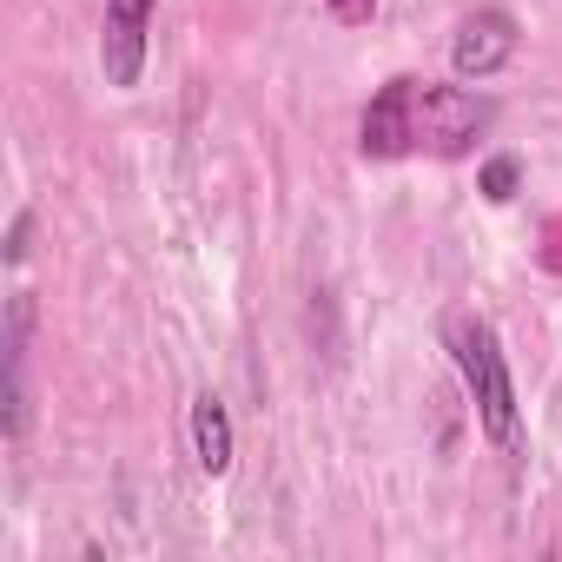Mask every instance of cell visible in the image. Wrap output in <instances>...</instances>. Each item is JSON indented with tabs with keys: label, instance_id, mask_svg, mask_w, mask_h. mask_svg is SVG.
<instances>
[{
	"label": "cell",
	"instance_id": "obj_1",
	"mask_svg": "<svg viewBox=\"0 0 562 562\" xmlns=\"http://www.w3.org/2000/svg\"><path fill=\"white\" fill-rule=\"evenodd\" d=\"M443 351L470 391V411H476V430L496 457H522V397H516V378H509V358H503V338L490 318L476 312H457L443 318Z\"/></svg>",
	"mask_w": 562,
	"mask_h": 562
},
{
	"label": "cell",
	"instance_id": "obj_2",
	"mask_svg": "<svg viewBox=\"0 0 562 562\" xmlns=\"http://www.w3.org/2000/svg\"><path fill=\"white\" fill-rule=\"evenodd\" d=\"M490 126H496V100L470 93V80L463 87H437V80L411 74V153L470 159Z\"/></svg>",
	"mask_w": 562,
	"mask_h": 562
},
{
	"label": "cell",
	"instance_id": "obj_3",
	"mask_svg": "<svg viewBox=\"0 0 562 562\" xmlns=\"http://www.w3.org/2000/svg\"><path fill=\"white\" fill-rule=\"evenodd\" d=\"M516 47H522V27H516V14L509 8H470L463 21H457V34H450V74L457 80H496L509 60H516Z\"/></svg>",
	"mask_w": 562,
	"mask_h": 562
},
{
	"label": "cell",
	"instance_id": "obj_4",
	"mask_svg": "<svg viewBox=\"0 0 562 562\" xmlns=\"http://www.w3.org/2000/svg\"><path fill=\"white\" fill-rule=\"evenodd\" d=\"M153 8L159 0H106V14H100V74H106L113 93H133L146 80Z\"/></svg>",
	"mask_w": 562,
	"mask_h": 562
},
{
	"label": "cell",
	"instance_id": "obj_5",
	"mask_svg": "<svg viewBox=\"0 0 562 562\" xmlns=\"http://www.w3.org/2000/svg\"><path fill=\"white\" fill-rule=\"evenodd\" d=\"M27 358H34V292L8 299V325H0V437H27Z\"/></svg>",
	"mask_w": 562,
	"mask_h": 562
},
{
	"label": "cell",
	"instance_id": "obj_6",
	"mask_svg": "<svg viewBox=\"0 0 562 562\" xmlns=\"http://www.w3.org/2000/svg\"><path fill=\"white\" fill-rule=\"evenodd\" d=\"M358 159H411V74H391L358 113Z\"/></svg>",
	"mask_w": 562,
	"mask_h": 562
},
{
	"label": "cell",
	"instance_id": "obj_7",
	"mask_svg": "<svg viewBox=\"0 0 562 562\" xmlns=\"http://www.w3.org/2000/svg\"><path fill=\"white\" fill-rule=\"evenodd\" d=\"M186 430H192V457H199V470H205V476H225V470H232V457H238L232 411H225L212 391H199V397H192V411H186Z\"/></svg>",
	"mask_w": 562,
	"mask_h": 562
},
{
	"label": "cell",
	"instance_id": "obj_8",
	"mask_svg": "<svg viewBox=\"0 0 562 562\" xmlns=\"http://www.w3.org/2000/svg\"><path fill=\"white\" fill-rule=\"evenodd\" d=\"M516 186H522V159H516V153H490V159L476 166V192H483L490 205H509Z\"/></svg>",
	"mask_w": 562,
	"mask_h": 562
},
{
	"label": "cell",
	"instance_id": "obj_9",
	"mask_svg": "<svg viewBox=\"0 0 562 562\" xmlns=\"http://www.w3.org/2000/svg\"><path fill=\"white\" fill-rule=\"evenodd\" d=\"M27 251H34V205H21V212L8 218V245H0V258H8V271H21Z\"/></svg>",
	"mask_w": 562,
	"mask_h": 562
},
{
	"label": "cell",
	"instance_id": "obj_10",
	"mask_svg": "<svg viewBox=\"0 0 562 562\" xmlns=\"http://www.w3.org/2000/svg\"><path fill=\"white\" fill-rule=\"evenodd\" d=\"M318 8H325V21H331V27H371L384 0H318Z\"/></svg>",
	"mask_w": 562,
	"mask_h": 562
}]
</instances>
